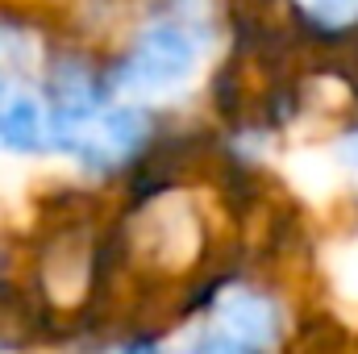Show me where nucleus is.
<instances>
[{
	"instance_id": "7ed1b4c3",
	"label": "nucleus",
	"mask_w": 358,
	"mask_h": 354,
	"mask_svg": "<svg viewBox=\"0 0 358 354\" xmlns=\"http://www.w3.org/2000/svg\"><path fill=\"white\" fill-rule=\"evenodd\" d=\"M46 138V121L29 96H17L13 104L0 108V146L8 150H38Z\"/></svg>"
},
{
	"instance_id": "f03ea898",
	"label": "nucleus",
	"mask_w": 358,
	"mask_h": 354,
	"mask_svg": "<svg viewBox=\"0 0 358 354\" xmlns=\"http://www.w3.org/2000/svg\"><path fill=\"white\" fill-rule=\"evenodd\" d=\"M217 313H221L229 342H238V346H271L279 334V313L259 292H225Z\"/></svg>"
},
{
	"instance_id": "f257e3e1",
	"label": "nucleus",
	"mask_w": 358,
	"mask_h": 354,
	"mask_svg": "<svg viewBox=\"0 0 358 354\" xmlns=\"http://www.w3.org/2000/svg\"><path fill=\"white\" fill-rule=\"evenodd\" d=\"M192 67H196L192 38L179 25H155L150 34H142V42L125 59L121 80H129L134 88H171L192 76Z\"/></svg>"
},
{
	"instance_id": "39448f33",
	"label": "nucleus",
	"mask_w": 358,
	"mask_h": 354,
	"mask_svg": "<svg viewBox=\"0 0 358 354\" xmlns=\"http://www.w3.org/2000/svg\"><path fill=\"white\" fill-rule=\"evenodd\" d=\"M313 21H321V25H334V29H342V25H355L358 21V0H296Z\"/></svg>"
},
{
	"instance_id": "20e7f679",
	"label": "nucleus",
	"mask_w": 358,
	"mask_h": 354,
	"mask_svg": "<svg viewBox=\"0 0 358 354\" xmlns=\"http://www.w3.org/2000/svg\"><path fill=\"white\" fill-rule=\"evenodd\" d=\"M96 138H100V155H129L146 138V113H138V108L104 113L96 121Z\"/></svg>"
},
{
	"instance_id": "0eeeda50",
	"label": "nucleus",
	"mask_w": 358,
	"mask_h": 354,
	"mask_svg": "<svg viewBox=\"0 0 358 354\" xmlns=\"http://www.w3.org/2000/svg\"><path fill=\"white\" fill-rule=\"evenodd\" d=\"M0 100H4V84H0Z\"/></svg>"
},
{
	"instance_id": "423d86ee",
	"label": "nucleus",
	"mask_w": 358,
	"mask_h": 354,
	"mask_svg": "<svg viewBox=\"0 0 358 354\" xmlns=\"http://www.w3.org/2000/svg\"><path fill=\"white\" fill-rule=\"evenodd\" d=\"M329 275H334V283H338V292H342V296H355V300H358V246L338 250V255H334V263H329Z\"/></svg>"
}]
</instances>
